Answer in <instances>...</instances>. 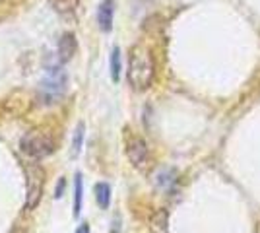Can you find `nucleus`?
<instances>
[{"label":"nucleus","mask_w":260,"mask_h":233,"mask_svg":"<svg viewBox=\"0 0 260 233\" xmlns=\"http://www.w3.org/2000/svg\"><path fill=\"white\" fill-rule=\"evenodd\" d=\"M128 84L136 91H146L153 84L155 62L152 51L144 45H134L128 53Z\"/></svg>","instance_id":"obj_1"},{"label":"nucleus","mask_w":260,"mask_h":233,"mask_svg":"<svg viewBox=\"0 0 260 233\" xmlns=\"http://www.w3.org/2000/svg\"><path fill=\"white\" fill-rule=\"evenodd\" d=\"M62 62H53L45 66V76L41 80V86L37 91V97L43 105H53L58 103V99H62L66 91V84H68V76L60 66Z\"/></svg>","instance_id":"obj_2"},{"label":"nucleus","mask_w":260,"mask_h":233,"mask_svg":"<svg viewBox=\"0 0 260 233\" xmlns=\"http://www.w3.org/2000/svg\"><path fill=\"white\" fill-rule=\"evenodd\" d=\"M23 173H25V210H35L41 202L45 190V169L35 161L23 163Z\"/></svg>","instance_id":"obj_3"},{"label":"nucleus","mask_w":260,"mask_h":233,"mask_svg":"<svg viewBox=\"0 0 260 233\" xmlns=\"http://www.w3.org/2000/svg\"><path fill=\"white\" fill-rule=\"evenodd\" d=\"M20 150L31 159H43L54 152V140L51 134L41 130H31L20 140Z\"/></svg>","instance_id":"obj_4"},{"label":"nucleus","mask_w":260,"mask_h":233,"mask_svg":"<svg viewBox=\"0 0 260 233\" xmlns=\"http://www.w3.org/2000/svg\"><path fill=\"white\" fill-rule=\"evenodd\" d=\"M126 155H128L130 163L136 167V169H144V167L148 165L150 150H148V144L144 142V138L132 136L128 142H126Z\"/></svg>","instance_id":"obj_5"},{"label":"nucleus","mask_w":260,"mask_h":233,"mask_svg":"<svg viewBox=\"0 0 260 233\" xmlns=\"http://www.w3.org/2000/svg\"><path fill=\"white\" fill-rule=\"evenodd\" d=\"M78 51V41L74 34H62V37L58 39V47H56V53H58V60L60 62H68L72 56L76 55Z\"/></svg>","instance_id":"obj_6"},{"label":"nucleus","mask_w":260,"mask_h":233,"mask_svg":"<svg viewBox=\"0 0 260 233\" xmlns=\"http://www.w3.org/2000/svg\"><path fill=\"white\" fill-rule=\"evenodd\" d=\"M113 16H115V2L113 0H103L98 8V23L103 31L113 29Z\"/></svg>","instance_id":"obj_7"},{"label":"nucleus","mask_w":260,"mask_h":233,"mask_svg":"<svg viewBox=\"0 0 260 233\" xmlns=\"http://www.w3.org/2000/svg\"><path fill=\"white\" fill-rule=\"evenodd\" d=\"M150 233H169V212L161 208L150 218Z\"/></svg>","instance_id":"obj_8"},{"label":"nucleus","mask_w":260,"mask_h":233,"mask_svg":"<svg viewBox=\"0 0 260 233\" xmlns=\"http://www.w3.org/2000/svg\"><path fill=\"white\" fill-rule=\"evenodd\" d=\"M49 4L53 6V10L58 16H64V18H72L78 12L80 6V0H49Z\"/></svg>","instance_id":"obj_9"},{"label":"nucleus","mask_w":260,"mask_h":233,"mask_svg":"<svg viewBox=\"0 0 260 233\" xmlns=\"http://www.w3.org/2000/svg\"><path fill=\"white\" fill-rule=\"evenodd\" d=\"M95 200H98L101 210H107L109 204H111V185L109 183H98L95 185Z\"/></svg>","instance_id":"obj_10"},{"label":"nucleus","mask_w":260,"mask_h":233,"mask_svg":"<svg viewBox=\"0 0 260 233\" xmlns=\"http://www.w3.org/2000/svg\"><path fill=\"white\" fill-rule=\"evenodd\" d=\"M177 183V171L175 169H161L157 175V185L163 189H169Z\"/></svg>","instance_id":"obj_11"},{"label":"nucleus","mask_w":260,"mask_h":233,"mask_svg":"<svg viewBox=\"0 0 260 233\" xmlns=\"http://www.w3.org/2000/svg\"><path fill=\"white\" fill-rule=\"evenodd\" d=\"M82 173H76L74 177V216H80V210H82Z\"/></svg>","instance_id":"obj_12"},{"label":"nucleus","mask_w":260,"mask_h":233,"mask_svg":"<svg viewBox=\"0 0 260 233\" xmlns=\"http://www.w3.org/2000/svg\"><path fill=\"white\" fill-rule=\"evenodd\" d=\"M111 78L113 82H119L120 78V49L115 47L111 53Z\"/></svg>","instance_id":"obj_13"},{"label":"nucleus","mask_w":260,"mask_h":233,"mask_svg":"<svg viewBox=\"0 0 260 233\" xmlns=\"http://www.w3.org/2000/svg\"><path fill=\"white\" fill-rule=\"evenodd\" d=\"M82 144H84V122H80L74 130V140H72V155H78L82 152Z\"/></svg>","instance_id":"obj_14"},{"label":"nucleus","mask_w":260,"mask_h":233,"mask_svg":"<svg viewBox=\"0 0 260 233\" xmlns=\"http://www.w3.org/2000/svg\"><path fill=\"white\" fill-rule=\"evenodd\" d=\"M64 185H66V179L60 177L58 185H56V192H54V196H56V198H62V192H64Z\"/></svg>","instance_id":"obj_15"},{"label":"nucleus","mask_w":260,"mask_h":233,"mask_svg":"<svg viewBox=\"0 0 260 233\" xmlns=\"http://www.w3.org/2000/svg\"><path fill=\"white\" fill-rule=\"evenodd\" d=\"M76 233H89V223H82V225H80V227H78L76 229Z\"/></svg>","instance_id":"obj_16"},{"label":"nucleus","mask_w":260,"mask_h":233,"mask_svg":"<svg viewBox=\"0 0 260 233\" xmlns=\"http://www.w3.org/2000/svg\"><path fill=\"white\" fill-rule=\"evenodd\" d=\"M120 229V220L117 218V220H113V229H111V233H119Z\"/></svg>","instance_id":"obj_17"},{"label":"nucleus","mask_w":260,"mask_h":233,"mask_svg":"<svg viewBox=\"0 0 260 233\" xmlns=\"http://www.w3.org/2000/svg\"><path fill=\"white\" fill-rule=\"evenodd\" d=\"M12 233H16V231H12Z\"/></svg>","instance_id":"obj_18"},{"label":"nucleus","mask_w":260,"mask_h":233,"mask_svg":"<svg viewBox=\"0 0 260 233\" xmlns=\"http://www.w3.org/2000/svg\"><path fill=\"white\" fill-rule=\"evenodd\" d=\"M258 233H260V231H258Z\"/></svg>","instance_id":"obj_19"}]
</instances>
